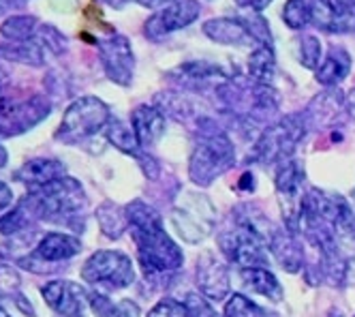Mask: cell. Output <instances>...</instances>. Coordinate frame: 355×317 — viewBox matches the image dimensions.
<instances>
[{
    "instance_id": "obj_19",
    "label": "cell",
    "mask_w": 355,
    "mask_h": 317,
    "mask_svg": "<svg viewBox=\"0 0 355 317\" xmlns=\"http://www.w3.org/2000/svg\"><path fill=\"white\" fill-rule=\"evenodd\" d=\"M64 176H67L64 163L58 161V158H45V156L31 158V161H26L13 174V178L21 182L28 191L45 187V184L54 182L58 178H64Z\"/></svg>"
},
{
    "instance_id": "obj_35",
    "label": "cell",
    "mask_w": 355,
    "mask_h": 317,
    "mask_svg": "<svg viewBox=\"0 0 355 317\" xmlns=\"http://www.w3.org/2000/svg\"><path fill=\"white\" fill-rule=\"evenodd\" d=\"M148 317H193V313L187 302H180L175 298H163L152 307Z\"/></svg>"
},
{
    "instance_id": "obj_39",
    "label": "cell",
    "mask_w": 355,
    "mask_h": 317,
    "mask_svg": "<svg viewBox=\"0 0 355 317\" xmlns=\"http://www.w3.org/2000/svg\"><path fill=\"white\" fill-rule=\"evenodd\" d=\"M24 0H0V15H13L11 11H21Z\"/></svg>"
},
{
    "instance_id": "obj_29",
    "label": "cell",
    "mask_w": 355,
    "mask_h": 317,
    "mask_svg": "<svg viewBox=\"0 0 355 317\" xmlns=\"http://www.w3.org/2000/svg\"><path fill=\"white\" fill-rule=\"evenodd\" d=\"M295 58L304 69L317 71L323 60V43L315 35H302L295 39Z\"/></svg>"
},
{
    "instance_id": "obj_44",
    "label": "cell",
    "mask_w": 355,
    "mask_h": 317,
    "mask_svg": "<svg viewBox=\"0 0 355 317\" xmlns=\"http://www.w3.org/2000/svg\"><path fill=\"white\" fill-rule=\"evenodd\" d=\"M327 317H343V313H340V311H334V309H332V311H329V315H327Z\"/></svg>"
},
{
    "instance_id": "obj_22",
    "label": "cell",
    "mask_w": 355,
    "mask_h": 317,
    "mask_svg": "<svg viewBox=\"0 0 355 317\" xmlns=\"http://www.w3.org/2000/svg\"><path fill=\"white\" fill-rule=\"evenodd\" d=\"M39 17L31 13H13L5 17V22L0 24V37L7 43H24L33 41L39 33Z\"/></svg>"
},
{
    "instance_id": "obj_36",
    "label": "cell",
    "mask_w": 355,
    "mask_h": 317,
    "mask_svg": "<svg viewBox=\"0 0 355 317\" xmlns=\"http://www.w3.org/2000/svg\"><path fill=\"white\" fill-rule=\"evenodd\" d=\"M19 277L11 266H0V296H11L15 298L19 292Z\"/></svg>"
},
{
    "instance_id": "obj_7",
    "label": "cell",
    "mask_w": 355,
    "mask_h": 317,
    "mask_svg": "<svg viewBox=\"0 0 355 317\" xmlns=\"http://www.w3.org/2000/svg\"><path fill=\"white\" fill-rule=\"evenodd\" d=\"M49 114H52V101L45 95H33L28 99L0 97V140L28 133L47 120Z\"/></svg>"
},
{
    "instance_id": "obj_25",
    "label": "cell",
    "mask_w": 355,
    "mask_h": 317,
    "mask_svg": "<svg viewBox=\"0 0 355 317\" xmlns=\"http://www.w3.org/2000/svg\"><path fill=\"white\" fill-rule=\"evenodd\" d=\"M105 138H107V142H110L114 148H118V150L124 152V154H131L133 158H137V161L148 152V150L141 148V144H139V140H137V136H135L133 127H131V124H126L124 120L114 118V120L110 122V127L105 129Z\"/></svg>"
},
{
    "instance_id": "obj_31",
    "label": "cell",
    "mask_w": 355,
    "mask_h": 317,
    "mask_svg": "<svg viewBox=\"0 0 355 317\" xmlns=\"http://www.w3.org/2000/svg\"><path fill=\"white\" fill-rule=\"evenodd\" d=\"M281 19L291 31H304L309 24H313V7L311 0H287Z\"/></svg>"
},
{
    "instance_id": "obj_27",
    "label": "cell",
    "mask_w": 355,
    "mask_h": 317,
    "mask_svg": "<svg viewBox=\"0 0 355 317\" xmlns=\"http://www.w3.org/2000/svg\"><path fill=\"white\" fill-rule=\"evenodd\" d=\"M270 253H274V257L283 263V266L289 273H295L302 263V255L293 243V234L291 231H281L274 229L272 241H270Z\"/></svg>"
},
{
    "instance_id": "obj_21",
    "label": "cell",
    "mask_w": 355,
    "mask_h": 317,
    "mask_svg": "<svg viewBox=\"0 0 355 317\" xmlns=\"http://www.w3.org/2000/svg\"><path fill=\"white\" fill-rule=\"evenodd\" d=\"M240 277L246 287H250L252 292H257L259 296L268 298L270 302H283V298H285L283 285L278 283V279L274 277V273L270 268H266V266L244 268V270H240Z\"/></svg>"
},
{
    "instance_id": "obj_46",
    "label": "cell",
    "mask_w": 355,
    "mask_h": 317,
    "mask_svg": "<svg viewBox=\"0 0 355 317\" xmlns=\"http://www.w3.org/2000/svg\"><path fill=\"white\" fill-rule=\"evenodd\" d=\"M351 204H353V215H355V191L351 193Z\"/></svg>"
},
{
    "instance_id": "obj_14",
    "label": "cell",
    "mask_w": 355,
    "mask_h": 317,
    "mask_svg": "<svg viewBox=\"0 0 355 317\" xmlns=\"http://www.w3.org/2000/svg\"><path fill=\"white\" fill-rule=\"evenodd\" d=\"M167 77L178 86L189 90H208V88H220L230 82L225 69L206 60H187L182 65L167 71Z\"/></svg>"
},
{
    "instance_id": "obj_4",
    "label": "cell",
    "mask_w": 355,
    "mask_h": 317,
    "mask_svg": "<svg viewBox=\"0 0 355 317\" xmlns=\"http://www.w3.org/2000/svg\"><path fill=\"white\" fill-rule=\"evenodd\" d=\"M236 163L232 140L223 131H201L189 158V176L197 187H208Z\"/></svg>"
},
{
    "instance_id": "obj_43",
    "label": "cell",
    "mask_w": 355,
    "mask_h": 317,
    "mask_svg": "<svg viewBox=\"0 0 355 317\" xmlns=\"http://www.w3.org/2000/svg\"><path fill=\"white\" fill-rule=\"evenodd\" d=\"M7 161H9V154H7V150L3 146H0V170L7 165Z\"/></svg>"
},
{
    "instance_id": "obj_42",
    "label": "cell",
    "mask_w": 355,
    "mask_h": 317,
    "mask_svg": "<svg viewBox=\"0 0 355 317\" xmlns=\"http://www.w3.org/2000/svg\"><path fill=\"white\" fill-rule=\"evenodd\" d=\"M345 105H347V112H349V116L355 120V88L345 97Z\"/></svg>"
},
{
    "instance_id": "obj_18",
    "label": "cell",
    "mask_w": 355,
    "mask_h": 317,
    "mask_svg": "<svg viewBox=\"0 0 355 317\" xmlns=\"http://www.w3.org/2000/svg\"><path fill=\"white\" fill-rule=\"evenodd\" d=\"M131 127L135 131L141 148L148 150L152 146H157L161 142V138L165 136L167 120H165V114L159 108H155V105H148V103H141L131 114Z\"/></svg>"
},
{
    "instance_id": "obj_6",
    "label": "cell",
    "mask_w": 355,
    "mask_h": 317,
    "mask_svg": "<svg viewBox=\"0 0 355 317\" xmlns=\"http://www.w3.org/2000/svg\"><path fill=\"white\" fill-rule=\"evenodd\" d=\"M306 136V118L291 114L261 131L252 146V158L261 165H281L293 156L297 144Z\"/></svg>"
},
{
    "instance_id": "obj_30",
    "label": "cell",
    "mask_w": 355,
    "mask_h": 317,
    "mask_svg": "<svg viewBox=\"0 0 355 317\" xmlns=\"http://www.w3.org/2000/svg\"><path fill=\"white\" fill-rule=\"evenodd\" d=\"M171 221L175 225V229L180 231V236L184 238L187 243H199L206 238V227L201 225V219H197L193 213L189 210H182V208H175L171 213Z\"/></svg>"
},
{
    "instance_id": "obj_13",
    "label": "cell",
    "mask_w": 355,
    "mask_h": 317,
    "mask_svg": "<svg viewBox=\"0 0 355 317\" xmlns=\"http://www.w3.org/2000/svg\"><path fill=\"white\" fill-rule=\"evenodd\" d=\"M41 296L47 307L62 317H82L86 307H90V296L86 289L73 281L56 279L41 287Z\"/></svg>"
},
{
    "instance_id": "obj_28",
    "label": "cell",
    "mask_w": 355,
    "mask_h": 317,
    "mask_svg": "<svg viewBox=\"0 0 355 317\" xmlns=\"http://www.w3.org/2000/svg\"><path fill=\"white\" fill-rule=\"evenodd\" d=\"M94 317H139V307L133 300H112L105 294H90Z\"/></svg>"
},
{
    "instance_id": "obj_16",
    "label": "cell",
    "mask_w": 355,
    "mask_h": 317,
    "mask_svg": "<svg viewBox=\"0 0 355 317\" xmlns=\"http://www.w3.org/2000/svg\"><path fill=\"white\" fill-rule=\"evenodd\" d=\"M313 26L323 33L349 35L355 33V9H345L334 0H311Z\"/></svg>"
},
{
    "instance_id": "obj_8",
    "label": "cell",
    "mask_w": 355,
    "mask_h": 317,
    "mask_svg": "<svg viewBox=\"0 0 355 317\" xmlns=\"http://www.w3.org/2000/svg\"><path fill=\"white\" fill-rule=\"evenodd\" d=\"M304 161L291 156L281 165H276V176H274V189L278 204H281V213L285 219V225L291 234L300 229V210L304 202Z\"/></svg>"
},
{
    "instance_id": "obj_12",
    "label": "cell",
    "mask_w": 355,
    "mask_h": 317,
    "mask_svg": "<svg viewBox=\"0 0 355 317\" xmlns=\"http://www.w3.org/2000/svg\"><path fill=\"white\" fill-rule=\"evenodd\" d=\"M199 15H201L199 0H178V3H171L155 11L144 22V37L152 43H159L178 31H184L187 26L199 19Z\"/></svg>"
},
{
    "instance_id": "obj_26",
    "label": "cell",
    "mask_w": 355,
    "mask_h": 317,
    "mask_svg": "<svg viewBox=\"0 0 355 317\" xmlns=\"http://www.w3.org/2000/svg\"><path fill=\"white\" fill-rule=\"evenodd\" d=\"M98 227L107 238H120L129 229V217H126V206H118L114 202H103L96 208Z\"/></svg>"
},
{
    "instance_id": "obj_40",
    "label": "cell",
    "mask_w": 355,
    "mask_h": 317,
    "mask_svg": "<svg viewBox=\"0 0 355 317\" xmlns=\"http://www.w3.org/2000/svg\"><path fill=\"white\" fill-rule=\"evenodd\" d=\"M133 3H137L139 7L150 9V11H159V9H163V7H167L171 3H178V0H133Z\"/></svg>"
},
{
    "instance_id": "obj_5",
    "label": "cell",
    "mask_w": 355,
    "mask_h": 317,
    "mask_svg": "<svg viewBox=\"0 0 355 317\" xmlns=\"http://www.w3.org/2000/svg\"><path fill=\"white\" fill-rule=\"evenodd\" d=\"M112 120V110L103 99L94 95L80 97L64 110L56 131V140L64 144H82L101 131H105Z\"/></svg>"
},
{
    "instance_id": "obj_24",
    "label": "cell",
    "mask_w": 355,
    "mask_h": 317,
    "mask_svg": "<svg viewBox=\"0 0 355 317\" xmlns=\"http://www.w3.org/2000/svg\"><path fill=\"white\" fill-rule=\"evenodd\" d=\"M274 75H276L274 47L257 45L255 49H252V54L248 56V77L252 79V84L272 86Z\"/></svg>"
},
{
    "instance_id": "obj_17",
    "label": "cell",
    "mask_w": 355,
    "mask_h": 317,
    "mask_svg": "<svg viewBox=\"0 0 355 317\" xmlns=\"http://www.w3.org/2000/svg\"><path fill=\"white\" fill-rule=\"evenodd\" d=\"M201 33H204L210 41L218 43V45H227V47L257 45L240 15L238 17H212V19L204 22Z\"/></svg>"
},
{
    "instance_id": "obj_38",
    "label": "cell",
    "mask_w": 355,
    "mask_h": 317,
    "mask_svg": "<svg viewBox=\"0 0 355 317\" xmlns=\"http://www.w3.org/2000/svg\"><path fill=\"white\" fill-rule=\"evenodd\" d=\"M11 206H13V191L7 182L0 180V213H5Z\"/></svg>"
},
{
    "instance_id": "obj_2",
    "label": "cell",
    "mask_w": 355,
    "mask_h": 317,
    "mask_svg": "<svg viewBox=\"0 0 355 317\" xmlns=\"http://www.w3.org/2000/svg\"><path fill=\"white\" fill-rule=\"evenodd\" d=\"M276 227L263 219L259 210L248 213V208L236 210L232 227H227L218 234V247L223 255L230 259L238 270L244 268H268V251L270 241Z\"/></svg>"
},
{
    "instance_id": "obj_3",
    "label": "cell",
    "mask_w": 355,
    "mask_h": 317,
    "mask_svg": "<svg viewBox=\"0 0 355 317\" xmlns=\"http://www.w3.org/2000/svg\"><path fill=\"white\" fill-rule=\"evenodd\" d=\"M24 202L28 204L35 219L75 225L80 229V223L75 219H80L82 210L86 208V193L78 180L64 176L45 184V187L26 191Z\"/></svg>"
},
{
    "instance_id": "obj_41",
    "label": "cell",
    "mask_w": 355,
    "mask_h": 317,
    "mask_svg": "<svg viewBox=\"0 0 355 317\" xmlns=\"http://www.w3.org/2000/svg\"><path fill=\"white\" fill-rule=\"evenodd\" d=\"M98 3H103L105 7H110V9H114V11H122L126 5L131 3V0H98Z\"/></svg>"
},
{
    "instance_id": "obj_32",
    "label": "cell",
    "mask_w": 355,
    "mask_h": 317,
    "mask_svg": "<svg viewBox=\"0 0 355 317\" xmlns=\"http://www.w3.org/2000/svg\"><path fill=\"white\" fill-rule=\"evenodd\" d=\"M45 49L49 56H62L64 51L69 49V39L67 35H62L54 24H43L39 26V33L35 37Z\"/></svg>"
},
{
    "instance_id": "obj_33",
    "label": "cell",
    "mask_w": 355,
    "mask_h": 317,
    "mask_svg": "<svg viewBox=\"0 0 355 317\" xmlns=\"http://www.w3.org/2000/svg\"><path fill=\"white\" fill-rule=\"evenodd\" d=\"M225 317H270V313L244 294H234L225 304Z\"/></svg>"
},
{
    "instance_id": "obj_1",
    "label": "cell",
    "mask_w": 355,
    "mask_h": 317,
    "mask_svg": "<svg viewBox=\"0 0 355 317\" xmlns=\"http://www.w3.org/2000/svg\"><path fill=\"white\" fill-rule=\"evenodd\" d=\"M131 238L137 249V257L146 275H167L182 268L184 255L173 243V238L165 231L163 219L155 208L141 200L126 206Z\"/></svg>"
},
{
    "instance_id": "obj_9",
    "label": "cell",
    "mask_w": 355,
    "mask_h": 317,
    "mask_svg": "<svg viewBox=\"0 0 355 317\" xmlns=\"http://www.w3.org/2000/svg\"><path fill=\"white\" fill-rule=\"evenodd\" d=\"M82 279L90 285H103L107 289H124L133 285L135 268L131 257L122 251H96L84 261Z\"/></svg>"
},
{
    "instance_id": "obj_37",
    "label": "cell",
    "mask_w": 355,
    "mask_h": 317,
    "mask_svg": "<svg viewBox=\"0 0 355 317\" xmlns=\"http://www.w3.org/2000/svg\"><path fill=\"white\" fill-rule=\"evenodd\" d=\"M234 3L240 9H248L252 13H261V11H266L274 3V0H234Z\"/></svg>"
},
{
    "instance_id": "obj_10",
    "label": "cell",
    "mask_w": 355,
    "mask_h": 317,
    "mask_svg": "<svg viewBox=\"0 0 355 317\" xmlns=\"http://www.w3.org/2000/svg\"><path fill=\"white\" fill-rule=\"evenodd\" d=\"M82 251V241L73 234L64 231H49L45 234L28 257L17 259L21 268L31 273H56L62 261H69Z\"/></svg>"
},
{
    "instance_id": "obj_15",
    "label": "cell",
    "mask_w": 355,
    "mask_h": 317,
    "mask_svg": "<svg viewBox=\"0 0 355 317\" xmlns=\"http://www.w3.org/2000/svg\"><path fill=\"white\" fill-rule=\"evenodd\" d=\"M197 289L201 296L208 300H225L230 296L232 289V279H230V268L223 259H218L212 251H206L197 259Z\"/></svg>"
},
{
    "instance_id": "obj_47",
    "label": "cell",
    "mask_w": 355,
    "mask_h": 317,
    "mask_svg": "<svg viewBox=\"0 0 355 317\" xmlns=\"http://www.w3.org/2000/svg\"><path fill=\"white\" fill-rule=\"evenodd\" d=\"M24 3H28V0H24Z\"/></svg>"
},
{
    "instance_id": "obj_20",
    "label": "cell",
    "mask_w": 355,
    "mask_h": 317,
    "mask_svg": "<svg viewBox=\"0 0 355 317\" xmlns=\"http://www.w3.org/2000/svg\"><path fill=\"white\" fill-rule=\"evenodd\" d=\"M351 54L340 47V45H332L329 51L325 54V58L321 60L319 69L315 71L317 82L325 88H334L340 82H345L347 75L351 73Z\"/></svg>"
},
{
    "instance_id": "obj_34",
    "label": "cell",
    "mask_w": 355,
    "mask_h": 317,
    "mask_svg": "<svg viewBox=\"0 0 355 317\" xmlns=\"http://www.w3.org/2000/svg\"><path fill=\"white\" fill-rule=\"evenodd\" d=\"M242 17V22L246 24V29H248V33L252 35V39H255V43L257 45H268V47H272V33H270V24H268V19L261 15V13H246V15H240Z\"/></svg>"
},
{
    "instance_id": "obj_11",
    "label": "cell",
    "mask_w": 355,
    "mask_h": 317,
    "mask_svg": "<svg viewBox=\"0 0 355 317\" xmlns=\"http://www.w3.org/2000/svg\"><path fill=\"white\" fill-rule=\"evenodd\" d=\"M96 51H98V60H101V67H103V73L107 75L112 84H118L122 88L133 84L135 54H133V43L129 37L120 33L98 37Z\"/></svg>"
},
{
    "instance_id": "obj_45",
    "label": "cell",
    "mask_w": 355,
    "mask_h": 317,
    "mask_svg": "<svg viewBox=\"0 0 355 317\" xmlns=\"http://www.w3.org/2000/svg\"><path fill=\"white\" fill-rule=\"evenodd\" d=\"M0 317H11V315L5 311V307H3V304H0Z\"/></svg>"
},
{
    "instance_id": "obj_23",
    "label": "cell",
    "mask_w": 355,
    "mask_h": 317,
    "mask_svg": "<svg viewBox=\"0 0 355 317\" xmlns=\"http://www.w3.org/2000/svg\"><path fill=\"white\" fill-rule=\"evenodd\" d=\"M0 58L17 63V65L43 67L47 58V49L37 39L24 41V43H3L0 45Z\"/></svg>"
}]
</instances>
